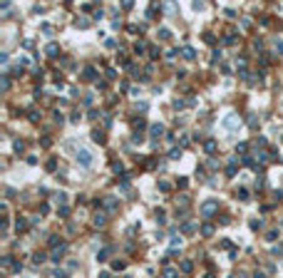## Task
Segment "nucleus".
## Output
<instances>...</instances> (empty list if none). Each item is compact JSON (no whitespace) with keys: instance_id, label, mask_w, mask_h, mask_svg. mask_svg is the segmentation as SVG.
<instances>
[{"instance_id":"f257e3e1","label":"nucleus","mask_w":283,"mask_h":278,"mask_svg":"<svg viewBox=\"0 0 283 278\" xmlns=\"http://www.w3.org/2000/svg\"><path fill=\"white\" fill-rule=\"evenodd\" d=\"M77 162H80L85 169H90V167H92V154H90L87 149H80V152H77Z\"/></svg>"},{"instance_id":"f03ea898","label":"nucleus","mask_w":283,"mask_h":278,"mask_svg":"<svg viewBox=\"0 0 283 278\" xmlns=\"http://www.w3.org/2000/svg\"><path fill=\"white\" fill-rule=\"evenodd\" d=\"M224 127H226L229 132H234V129L239 127V117H236V114H229V117H226V122H224Z\"/></svg>"},{"instance_id":"7ed1b4c3","label":"nucleus","mask_w":283,"mask_h":278,"mask_svg":"<svg viewBox=\"0 0 283 278\" xmlns=\"http://www.w3.org/2000/svg\"><path fill=\"white\" fill-rule=\"evenodd\" d=\"M216 209H219V201H206V204L201 206V214H204V216H209V214H214Z\"/></svg>"},{"instance_id":"20e7f679","label":"nucleus","mask_w":283,"mask_h":278,"mask_svg":"<svg viewBox=\"0 0 283 278\" xmlns=\"http://www.w3.org/2000/svg\"><path fill=\"white\" fill-rule=\"evenodd\" d=\"M164 134V127L162 124H152V137H162Z\"/></svg>"},{"instance_id":"39448f33","label":"nucleus","mask_w":283,"mask_h":278,"mask_svg":"<svg viewBox=\"0 0 283 278\" xmlns=\"http://www.w3.org/2000/svg\"><path fill=\"white\" fill-rule=\"evenodd\" d=\"M194 229H196V226H194L191 221H186V224H181V234H194Z\"/></svg>"},{"instance_id":"423d86ee","label":"nucleus","mask_w":283,"mask_h":278,"mask_svg":"<svg viewBox=\"0 0 283 278\" xmlns=\"http://www.w3.org/2000/svg\"><path fill=\"white\" fill-rule=\"evenodd\" d=\"M236 164H239L236 159H231V162H229V167H226V174H229V176H234V174H236Z\"/></svg>"},{"instance_id":"0eeeda50","label":"nucleus","mask_w":283,"mask_h":278,"mask_svg":"<svg viewBox=\"0 0 283 278\" xmlns=\"http://www.w3.org/2000/svg\"><path fill=\"white\" fill-rule=\"evenodd\" d=\"M62 253H65V246L55 248V251H52V261H57V263H60V256H62Z\"/></svg>"},{"instance_id":"6e6552de","label":"nucleus","mask_w":283,"mask_h":278,"mask_svg":"<svg viewBox=\"0 0 283 278\" xmlns=\"http://www.w3.org/2000/svg\"><path fill=\"white\" fill-rule=\"evenodd\" d=\"M204 149H206L209 154H211V152H216V142H214V139H206V144H204Z\"/></svg>"},{"instance_id":"1a4fd4ad","label":"nucleus","mask_w":283,"mask_h":278,"mask_svg":"<svg viewBox=\"0 0 283 278\" xmlns=\"http://www.w3.org/2000/svg\"><path fill=\"white\" fill-rule=\"evenodd\" d=\"M201 234H204V236H211V234H214V226H211V224H204V226H201Z\"/></svg>"},{"instance_id":"9d476101","label":"nucleus","mask_w":283,"mask_h":278,"mask_svg":"<svg viewBox=\"0 0 283 278\" xmlns=\"http://www.w3.org/2000/svg\"><path fill=\"white\" fill-rule=\"evenodd\" d=\"M184 57H186V60H194V57H196V52H194L191 47H184Z\"/></svg>"},{"instance_id":"9b49d317","label":"nucleus","mask_w":283,"mask_h":278,"mask_svg":"<svg viewBox=\"0 0 283 278\" xmlns=\"http://www.w3.org/2000/svg\"><path fill=\"white\" fill-rule=\"evenodd\" d=\"M191 268H194L191 261H184V263H181V271H184V273H191Z\"/></svg>"},{"instance_id":"f8f14e48","label":"nucleus","mask_w":283,"mask_h":278,"mask_svg":"<svg viewBox=\"0 0 283 278\" xmlns=\"http://www.w3.org/2000/svg\"><path fill=\"white\" fill-rule=\"evenodd\" d=\"M105 209H109V211L117 209V199H105Z\"/></svg>"},{"instance_id":"ddd939ff","label":"nucleus","mask_w":283,"mask_h":278,"mask_svg":"<svg viewBox=\"0 0 283 278\" xmlns=\"http://www.w3.org/2000/svg\"><path fill=\"white\" fill-rule=\"evenodd\" d=\"M179 273L174 271V268H164V278H177Z\"/></svg>"},{"instance_id":"4468645a","label":"nucleus","mask_w":283,"mask_h":278,"mask_svg":"<svg viewBox=\"0 0 283 278\" xmlns=\"http://www.w3.org/2000/svg\"><path fill=\"white\" fill-rule=\"evenodd\" d=\"M95 226H105V214H97L95 216Z\"/></svg>"},{"instance_id":"2eb2a0df","label":"nucleus","mask_w":283,"mask_h":278,"mask_svg":"<svg viewBox=\"0 0 283 278\" xmlns=\"http://www.w3.org/2000/svg\"><path fill=\"white\" fill-rule=\"evenodd\" d=\"M159 37H162V40H169V37H172V33H169L167 28H162V30H159Z\"/></svg>"},{"instance_id":"dca6fc26","label":"nucleus","mask_w":283,"mask_h":278,"mask_svg":"<svg viewBox=\"0 0 283 278\" xmlns=\"http://www.w3.org/2000/svg\"><path fill=\"white\" fill-rule=\"evenodd\" d=\"M248 127H251V129H256V127H258V122H256V114H251V117H248Z\"/></svg>"},{"instance_id":"f3484780","label":"nucleus","mask_w":283,"mask_h":278,"mask_svg":"<svg viewBox=\"0 0 283 278\" xmlns=\"http://www.w3.org/2000/svg\"><path fill=\"white\" fill-rule=\"evenodd\" d=\"M112 268H114V271H124V261H114Z\"/></svg>"},{"instance_id":"a211bd4d","label":"nucleus","mask_w":283,"mask_h":278,"mask_svg":"<svg viewBox=\"0 0 283 278\" xmlns=\"http://www.w3.org/2000/svg\"><path fill=\"white\" fill-rule=\"evenodd\" d=\"M77 25H80V28H87L90 20H87V18H77Z\"/></svg>"},{"instance_id":"6ab92c4d","label":"nucleus","mask_w":283,"mask_h":278,"mask_svg":"<svg viewBox=\"0 0 283 278\" xmlns=\"http://www.w3.org/2000/svg\"><path fill=\"white\" fill-rule=\"evenodd\" d=\"M169 157H172V159H179V157H181V149H172Z\"/></svg>"},{"instance_id":"aec40b11","label":"nucleus","mask_w":283,"mask_h":278,"mask_svg":"<svg viewBox=\"0 0 283 278\" xmlns=\"http://www.w3.org/2000/svg\"><path fill=\"white\" fill-rule=\"evenodd\" d=\"M47 55H57V45H47Z\"/></svg>"},{"instance_id":"412c9836","label":"nucleus","mask_w":283,"mask_h":278,"mask_svg":"<svg viewBox=\"0 0 283 278\" xmlns=\"http://www.w3.org/2000/svg\"><path fill=\"white\" fill-rule=\"evenodd\" d=\"M109 251H112V248H105V251H102V253H100V256H97V258H100V261H105L107 256H109Z\"/></svg>"},{"instance_id":"4be33fe9","label":"nucleus","mask_w":283,"mask_h":278,"mask_svg":"<svg viewBox=\"0 0 283 278\" xmlns=\"http://www.w3.org/2000/svg\"><path fill=\"white\" fill-rule=\"evenodd\" d=\"M276 52H278V55H283V40H278V42H276Z\"/></svg>"},{"instance_id":"5701e85b","label":"nucleus","mask_w":283,"mask_h":278,"mask_svg":"<svg viewBox=\"0 0 283 278\" xmlns=\"http://www.w3.org/2000/svg\"><path fill=\"white\" fill-rule=\"evenodd\" d=\"M55 278H67V273H65V271H60V268H57V271H55Z\"/></svg>"},{"instance_id":"b1692460","label":"nucleus","mask_w":283,"mask_h":278,"mask_svg":"<svg viewBox=\"0 0 283 278\" xmlns=\"http://www.w3.org/2000/svg\"><path fill=\"white\" fill-rule=\"evenodd\" d=\"M253 278H266V276H263V273H256V276H253Z\"/></svg>"},{"instance_id":"393cba45","label":"nucleus","mask_w":283,"mask_h":278,"mask_svg":"<svg viewBox=\"0 0 283 278\" xmlns=\"http://www.w3.org/2000/svg\"><path fill=\"white\" fill-rule=\"evenodd\" d=\"M100 278H109V273H102V276H100Z\"/></svg>"},{"instance_id":"a878e982","label":"nucleus","mask_w":283,"mask_h":278,"mask_svg":"<svg viewBox=\"0 0 283 278\" xmlns=\"http://www.w3.org/2000/svg\"><path fill=\"white\" fill-rule=\"evenodd\" d=\"M206 278H214V276H206Z\"/></svg>"}]
</instances>
